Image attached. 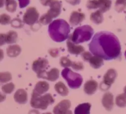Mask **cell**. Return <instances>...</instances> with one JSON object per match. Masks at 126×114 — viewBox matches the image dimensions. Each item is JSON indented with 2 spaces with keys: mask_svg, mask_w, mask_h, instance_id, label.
Segmentation results:
<instances>
[{
  "mask_svg": "<svg viewBox=\"0 0 126 114\" xmlns=\"http://www.w3.org/2000/svg\"><path fill=\"white\" fill-rule=\"evenodd\" d=\"M81 56H82V58L84 60V61H89L90 58L92 56V55L91 53L89 52V51H84L82 53V55H81Z\"/></svg>",
  "mask_w": 126,
  "mask_h": 114,
  "instance_id": "836d02e7",
  "label": "cell"
},
{
  "mask_svg": "<svg viewBox=\"0 0 126 114\" xmlns=\"http://www.w3.org/2000/svg\"><path fill=\"white\" fill-rule=\"evenodd\" d=\"M102 104L106 110L111 111L114 106V98L113 95L110 92H107L105 93L102 98Z\"/></svg>",
  "mask_w": 126,
  "mask_h": 114,
  "instance_id": "8fae6325",
  "label": "cell"
},
{
  "mask_svg": "<svg viewBox=\"0 0 126 114\" xmlns=\"http://www.w3.org/2000/svg\"><path fill=\"white\" fill-rule=\"evenodd\" d=\"M125 57H126V51H125Z\"/></svg>",
  "mask_w": 126,
  "mask_h": 114,
  "instance_id": "7dc6e473",
  "label": "cell"
},
{
  "mask_svg": "<svg viewBox=\"0 0 126 114\" xmlns=\"http://www.w3.org/2000/svg\"><path fill=\"white\" fill-rule=\"evenodd\" d=\"M5 4V0H0V8L2 7Z\"/></svg>",
  "mask_w": 126,
  "mask_h": 114,
  "instance_id": "7bdbcfd3",
  "label": "cell"
},
{
  "mask_svg": "<svg viewBox=\"0 0 126 114\" xmlns=\"http://www.w3.org/2000/svg\"><path fill=\"white\" fill-rule=\"evenodd\" d=\"M4 58V51L2 49H0V61Z\"/></svg>",
  "mask_w": 126,
  "mask_h": 114,
  "instance_id": "60d3db41",
  "label": "cell"
},
{
  "mask_svg": "<svg viewBox=\"0 0 126 114\" xmlns=\"http://www.w3.org/2000/svg\"><path fill=\"white\" fill-rule=\"evenodd\" d=\"M48 32L54 41L61 42L68 39L70 26L65 20H55L49 25Z\"/></svg>",
  "mask_w": 126,
  "mask_h": 114,
  "instance_id": "7a4b0ae2",
  "label": "cell"
},
{
  "mask_svg": "<svg viewBox=\"0 0 126 114\" xmlns=\"http://www.w3.org/2000/svg\"><path fill=\"white\" fill-rule=\"evenodd\" d=\"M48 65L49 62L47 60L43 58H39L33 61L32 64V69L36 73L37 77L39 78L40 76L46 72V69Z\"/></svg>",
  "mask_w": 126,
  "mask_h": 114,
  "instance_id": "ba28073f",
  "label": "cell"
},
{
  "mask_svg": "<svg viewBox=\"0 0 126 114\" xmlns=\"http://www.w3.org/2000/svg\"><path fill=\"white\" fill-rule=\"evenodd\" d=\"M6 9L8 12L13 13L16 12L17 7V3L15 0H6L5 1Z\"/></svg>",
  "mask_w": 126,
  "mask_h": 114,
  "instance_id": "d4e9b609",
  "label": "cell"
},
{
  "mask_svg": "<svg viewBox=\"0 0 126 114\" xmlns=\"http://www.w3.org/2000/svg\"><path fill=\"white\" fill-rule=\"evenodd\" d=\"M53 1L54 0H40V2L41 3V4L43 5V6H49L51 4V2Z\"/></svg>",
  "mask_w": 126,
  "mask_h": 114,
  "instance_id": "f35d334b",
  "label": "cell"
},
{
  "mask_svg": "<svg viewBox=\"0 0 126 114\" xmlns=\"http://www.w3.org/2000/svg\"><path fill=\"white\" fill-rule=\"evenodd\" d=\"M62 76L67 82L69 87L72 89H77L81 86L83 81L79 74L73 72L70 69L65 68L62 71Z\"/></svg>",
  "mask_w": 126,
  "mask_h": 114,
  "instance_id": "5b68a950",
  "label": "cell"
},
{
  "mask_svg": "<svg viewBox=\"0 0 126 114\" xmlns=\"http://www.w3.org/2000/svg\"><path fill=\"white\" fill-rule=\"evenodd\" d=\"M11 80H12V75L10 72H0V83H7Z\"/></svg>",
  "mask_w": 126,
  "mask_h": 114,
  "instance_id": "83f0119b",
  "label": "cell"
},
{
  "mask_svg": "<svg viewBox=\"0 0 126 114\" xmlns=\"http://www.w3.org/2000/svg\"><path fill=\"white\" fill-rule=\"evenodd\" d=\"M118 74L116 71L114 69H110L107 71L105 74L103 76V82L101 83V89L107 90L110 88L111 85L113 84Z\"/></svg>",
  "mask_w": 126,
  "mask_h": 114,
  "instance_id": "52a82bcc",
  "label": "cell"
},
{
  "mask_svg": "<svg viewBox=\"0 0 126 114\" xmlns=\"http://www.w3.org/2000/svg\"><path fill=\"white\" fill-rule=\"evenodd\" d=\"M98 88V83L94 80H90L85 83L84 86V91L86 94L92 95L94 94Z\"/></svg>",
  "mask_w": 126,
  "mask_h": 114,
  "instance_id": "2e32d148",
  "label": "cell"
},
{
  "mask_svg": "<svg viewBox=\"0 0 126 114\" xmlns=\"http://www.w3.org/2000/svg\"><path fill=\"white\" fill-rule=\"evenodd\" d=\"M91 104L90 103H82L78 105L75 110V114H90Z\"/></svg>",
  "mask_w": 126,
  "mask_h": 114,
  "instance_id": "ac0fdd59",
  "label": "cell"
},
{
  "mask_svg": "<svg viewBox=\"0 0 126 114\" xmlns=\"http://www.w3.org/2000/svg\"><path fill=\"white\" fill-rule=\"evenodd\" d=\"M11 18L9 15L6 13H2L0 15V24L2 25H6L11 23Z\"/></svg>",
  "mask_w": 126,
  "mask_h": 114,
  "instance_id": "f546056e",
  "label": "cell"
},
{
  "mask_svg": "<svg viewBox=\"0 0 126 114\" xmlns=\"http://www.w3.org/2000/svg\"><path fill=\"white\" fill-rule=\"evenodd\" d=\"M65 114H73V113H72V112L71 111V110H68L67 112H66V113Z\"/></svg>",
  "mask_w": 126,
  "mask_h": 114,
  "instance_id": "ee69618b",
  "label": "cell"
},
{
  "mask_svg": "<svg viewBox=\"0 0 126 114\" xmlns=\"http://www.w3.org/2000/svg\"><path fill=\"white\" fill-rule=\"evenodd\" d=\"M49 84L47 82H44V81H40L36 84L34 89H33V91L41 95V94L46 93L49 90Z\"/></svg>",
  "mask_w": 126,
  "mask_h": 114,
  "instance_id": "e0dca14e",
  "label": "cell"
},
{
  "mask_svg": "<svg viewBox=\"0 0 126 114\" xmlns=\"http://www.w3.org/2000/svg\"><path fill=\"white\" fill-rule=\"evenodd\" d=\"M7 55L11 58L17 57L21 52V48L18 45H12L7 48Z\"/></svg>",
  "mask_w": 126,
  "mask_h": 114,
  "instance_id": "ffe728a7",
  "label": "cell"
},
{
  "mask_svg": "<svg viewBox=\"0 0 126 114\" xmlns=\"http://www.w3.org/2000/svg\"><path fill=\"white\" fill-rule=\"evenodd\" d=\"M19 2V7L20 8H24L30 4V0H18Z\"/></svg>",
  "mask_w": 126,
  "mask_h": 114,
  "instance_id": "e575fe53",
  "label": "cell"
},
{
  "mask_svg": "<svg viewBox=\"0 0 126 114\" xmlns=\"http://www.w3.org/2000/svg\"><path fill=\"white\" fill-rule=\"evenodd\" d=\"M66 46H67L68 51L71 54L80 55L84 51V47H82V45H76V44L73 43L70 39V38H68V40L66 42Z\"/></svg>",
  "mask_w": 126,
  "mask_h": 114,
  "instance_id": "7c38bea8",
  "label": "cell"
},
{
  "mask_svg": "<svg viewBox=\"0 0 126 114\" xmlns=\"http://www.w3.org/2000/svg\"><path fill=\"white\" fill-rule=\"evenodd\" d=\"M126 8V0H116L115 3V10L118 12H121Z\"/></svg>",
  "mask_w": 126,
  "mask_h": 114,
  "instance_id": "4316f807",
  "label": "cell"
},
{
  "mask_svg": "<svg viewBox=\"0 0 126 114\" xmlns=\"http://www.w3.org/2000/svg\"><path fill=\"white\" fill-rule=\"evenodd\" d=\"M85 14L78 11H73L70 17V23L72 26H76L80 24L85 19Z\"/></svg>",
  "mask_w": 126,
  "mask_h": 114,
  "instance_id": "4fadbf2b",
  "label": "cell"
},
{
  "mask_svg": "<svg viewBox=\"0 0 126 114\" xmlns=\"http://www.w3.org/2000/svg\"><path fill=\"white\" fill-rule=\"evenodd\" d=\"M111 0H97V6L102 13L109 11L111 7Z\"/></svg>",
  "mask_w": 126,
  "mask_h": 114,
  "instance_id": "d6986e66",
  "label": "cell"
},
{
  "mask_svg": "<svg viewBox=\"0 0 126 114\" xmlns=\"http://www.w3.org/2000/svg\"><path fill=\"white\" fill-rule=\"evenodd\" d=\"M91 52L94 56L105 60H113L120 56L121 47L116 36L108 31L96 33L89 44Z\"/></svg>",
  "mask_w": 126,
  "mask_h": 114,
  "instance_id": "6da1fadb",
  "label": "cell"
},
{
  "mask_svg": "<svg viewBox=\"0 0 126 114\" xmlns=\"http://www.w3.org/2000/svg\"><path fill=\"white\" fill-rule=\"evenodd\" d=\"M90 19L91 22L96 25H99L103 22V13L98 10L94 12H92L90 16Z\"/></svg>",
  "mask_w": 126,
  "mask_h": 114,
  "instance_id": "7402d4cb",
  "label": "cell"
},
{
  "mask_svg": "<svg viewBox=\"0 0 126 114\" xmlns=\"http://www.w3.org/2000/svg\"><path fill=\"white\" fill-rule=\"evenodd\" d=\"M5 44H6V34L0 33V46L4 45Z\"/></svg>",
  "mask_w": 126,
  "mask_h": 114,
  "instance_id": "8d00e7d4",
  "label": "cell"
},
{
  "mask_svg": "<svg viewBox=\"0 0 126 114\" xmlns=\"http://www.w3.org/2000/svg\"><path fill=\"white\" fill-rule=\"evenodd\" d=\"M39 17V13L34 7L27 8L23 17V22L28 25H33L37 21Z\"/></svg>",
  "mask_w": 126,
  "mask_h": 114,
  "instance_id": "8992f818",
  "label": "cell"
},
{
  "mask_svg": "<svg viewBox=\"0 0 126 114\" xmlns=\"http://www.w3.org/2000/svg\"><path fill=\"white\" fill-rule=\"evenodd\" d=\"M124 93H125V94H126V86L124 87Z\"/></svg>",
  "mask_w": 126,
  "mask_h": 114,
  "instance_id": "f6af8a7d",
  "label": "cell"
},
{
  "mask_svg": "<svg viewBox=\"0 0 126 114\" xmlns=\"http://www.w3.org/2000/svg\"><path fill=\"white\" fill-rule=\"evenodd\" d=\"M94 29L90 25H83L75 29L70 37V39L75 44H80L89 40L93 35Z\"/></svg>",
  "mask_w": 126,
  "mask_h": 114,
  "instance_id": "3957f363",
  "label": "cell"
},
{
  "mask_svg": "<svg viewBox=\"0 0 126 114\" xmlns=\"http://www.w3.org/2000/svg\"><path fill=\"white\" fill-rule=\"evenodd\" d=\"M14 98L15 101L18 104H26L28 101V94L25 89H19L15 93Z\"/></svg>",
  "mask_w": 126,
  "mask_h": 114,
  "instance_id": "5bb4252c",
  "label": "cell"
},
{
  "mask_svg": "<svg viewBox=\"0 0 126 114\" xmlns=\"http://www.w3.org/2000/svg\"><path fill=\"white\" fill-rule=\"evenodd\" d=\"M67 2H68L70 4L73 5V6H75V5H78L80 3L81 0H65Z\"/></svg>",
  "mask_w": 126,
  "mask_h": 114,
  "instance_id": "74e56055",
  "label": "cell"
},
{
  "mask_svg": "<svg viewBox=\"0 0 126 114\" xmlns=\"http://www.w3.org/2000/svg\"><path fill=\"white\" fill-rule=\"evenodd\" d=\"M60 64L62 67H65V68H68L69 67L71 66L72 61L66 56H63L60 58Z\"/></svg>",
  "mask_w": 126,
  "mask_h": 114,
  "instance_id": "4dcf8cb0",
  "label": "cell"
},
{
  "mask_svg": "<svg viewBox=\"0 0 126 114\" xmlns=\"http://www.w3.org/2000/svg\"><path fill=\"white\" fill-rule=\"evenodd\" d=\"M54 98L50 93H47L41 96L36 92L33 91L32 94L30 104L32 107L34 109L46 110L50 104L54 102Z\"/></svg>",
  "mask_w": 126,
  "mask_h": 114,
  "instance_id": "277c9868",
  "label": "cell"
},
{
  "mask_svg": "<svg viewBox=\"0 0 126 114\" xmlns=\"http://www.w3.org/2000/svg\"><path fill=\"white\" fill-rule=\"evenodd\" d=\"M90 64L93 68L98 69L103 64V60L97 56H92L89 60Z\"/></svg>",
  "mask_w": 126,
  "mask_h": 114,
  "instance_id": "603a6c76",
  "label": "cell"
},
{
  "mask_svg": "<svg viewBox=\"0 0 126 114\" xmlns=\"http://www.w3.org/2000/svg\"><path fill=\"white\" fill-rule=\"evenodd\" d=\"M71 67L76 71H81L84 69V65L81 62H72Z\"/></svg>",
  "mask_w": 126,
  "mask_h": 114,
  "instance_id": "d6a6232c",
  "label": "cell"
},
{
  "mask_svg": "<svg viewBox=\"0 0 126 114\" xmlns=\"http://www.w3.org/2000/svg\"><path fill=\"white\" fill-rule=\"evenodd\" d=\"M59 77V70L57 68H52L48 72L46 71L43 73L39 78H45L51 82L57 80Z\"/></svg>",
  "mask_w": 126,
  "mask_h": 114,
  "instance_id": "9a60e30c",
  "label": "cell"
},
{
  "mask_svg": "<svg viewBox=\"0 0 126 114\" xmlns=\"http://www.w3.org/2000/svg\"><path fill=\"white\" fill-rule=\"evenodd\" d=\"M29 114H39V112H38L37 110H31Z\"/></svg>",
  "mask_w": 126,
  "mask_h": 114,
  "instance_id": "b9f144b4",
  "label": "cell"
},
{
  "mask_svg": "<svg viewBox=\"0 0 126 114\" xmlns=\"http://www.w3.org/2000/svg\"><path fill=\"white\" fill-rule=\"evenodd\" d=\"M49 53L52 57L56 58L57 56H59V50L57 49H50V50H49Z\"/></svg>",
  "mask_w": 126,
  "mask_h": 114,
  "instance_id": "d590c367",
  "label": "cell"
},
{
  "mask_svg": "<svg viewBox=\"0 0 126 114\" xmlns=\"http://www.w3.org/2000/svg\"><path fill=\"white\" fill-rule=\"evenodd\" d=\"M17 33L14 31H9L7 34H6V44H12L16 43L17 40Z\"/></svg>",
  "mask_w": 126,
  "mask_h": 114,
  "instance_id": "cb8c5ba5",
  "label": "cell"
},
{
  "mask_svg": "<svg viewBox=\"0 0 126 114\" xmlns=\"http://www.w3.org/2000/svg\"><path fill=\"white\" fill-rule=\"evenodd\" d=\"M6 96L5 95V94L0 93V102H3L6 99Z\"/></svg>",
  "mask_w": 126,
  "mask_h": 114,
  "instance_id": "ab89813d",
  "label": "cell"
},
{
  "mask_svg": "<svg viewBox=\"0 0 126 114\" xmlns=\"http://www.w3.org/2000/svg\"><path fill=\"white\" fill-rule=\"evenodd\" d=\"M11 24L12 27H14L16 28H20L23 26L22 22L20 20L18 19V18H14L13 20L11 22Z\"/></svg>",
  "mask_w": 126,
  "mask_h": 114,
  "instance_id": "1f68e13d",
  "label": "cell"
},
{
  "mask_svg": "<svg viewBox=\"0 0 126 114\" xmlns=\"http://www.w3.org/2000/svg\"><path fill=\"white\" fill-rule=\"evenodd\" d=\"M71 107V102L68 99H64L58 103L53 109L54 114H65Z\"/></svg>",
  "mask_w": 126,
  "mask_h": 114,
  "instance_id": "30bf717a",
  "label": "cell"
},
{
  "mask_svg": "<svg viewBox=\"0 0 126 114\" xmlns=\"http://www.w3.org/2000/svg\"><path fill=\"white\" fill-rule=\"evenodd\" d=\"M52 114L50 112H47V113H44V114Z\"/></svg>",
  "mask_w": 126,
  "mask_h": 114,
  "instance_id": "bcb514c9",
  "label": "cell"
},
{
  "mask_svg": "<svg viewBox=\"0 0 126 114\" xmlns=\"http://www.w3.org/2000/svg\"><path fill=\"white\" fill-rule=\"evenodd\" d=\"M54 88L57 93L62 96H66L68 94V89L62 82H59L57 83L55 85Z\"/></svg>",
  "mask_w": 126,
  "mask_h": 114,
  "instance_id": "44dd1931",
  "label": "cell"
},
{
  "mask_svg": "<svg viewBox=\"0 0 126 114\" xmlns=\"http://www.w3.org/2000/svg\"><path fill=\"white\" fill-rule=\"evenodd\" d=\"M5 1H6V0H5Z\"/></svg>",
  "mask_w": 126,
  "mask_h": 114,
  "instance_id": "c3c4849f",
  "label": "cell"
},
{
  "mask_svg": "<svg viewBox=\"0 0 126 114\" xmlns=\"http://www.w3.org/2000/svg\"><path fill=\"white\" fill-rule=\"evenodd\" d=\"M3 93L6 94H11L15 89V85L13 83H8L4 85L1 88Z\"/></svg>",
  "mask_w": 126,
  "mask_h": 114,
  "instance_id": "f1b7e54d",
  "label": "cell"
},
{
  "mask_svg": "<svg viewBox=\"0 0 126 114\" xmlns=\"http://www.w3.org/2000/svg\"><path fill=\"white\" fill-rule=\"evenodd\" d=\"M115 102L119 107H125L126 106V94L125 93H122L117 96Z\"/></svg>",
  "mask_w": 126,
  "mask_h": 114,
  "instance_id": "484cf974",
  "label": "cell"
},
{
  "mask_svg": "<svg viewBox=\"0 0 126 114\" xmlns=\"http://www.w3.org/2000/svg\"><path fill=\"white\" fill-rule=\"evenodd\" d=\"M49 6L50 9L45 14L49 19L52 20L53 18L57 17L61 13L62 4L60 1L57 0H54L49 5Z\"/></svg>",
  "mask_w": 126,
  "mask_h": 114,
  "instance_id": "9c48e42d",
  "label": "cell"
}]
</instances>
